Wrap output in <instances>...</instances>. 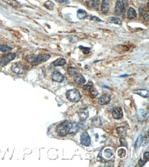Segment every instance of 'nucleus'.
Listing matches in <instances>:
<instances>
[{"label": "nucleus", "instance_id": "1", "mask_svg": "<svg viewBox=\"0 0 149 167\" xmlns=\"http://www.w3.org/2000/svg\"><path fill=\"white\" fill-rule=\"evenodd\" d=\"M66 98L68 100H70L71 102H78L80 98L81 95L79 93V92L77 89H72V90H69V91L66 92Z\"/></svg>", "mask_w": 149, "mask_h": 167}, {"label": "nucleus", "instance_id": "2", "mask_svg": "<svg viewBox=\"0 0 149 167\" xmlns=\"http://www.w3.org/2000/svg\"><path fill=\"white\" fill-rule=\"evenodd\" d=\"M66 122V132L68 134H74L79 131V124L75 122H69V121H65Z\"/></svg>", "mask_w": 149, "mask_h": 167}, {"label": "nucleus", "instance_id": "3", "mask_svg": "<svg viewBox=\"0 0 149 167\" xmlns=\"http://www.w3.org/2000/svg\"><path fill=\"white\" fill-rule=\"evenodd\" d=\"M49 58H50V55H47V54L40 55V56H36L34 61L32 63V65H39V64L48 60Z\"/></svg>", "mask_w": 149, "mask_h": 167}, {"label": "nucleus", "instance_id": "4", "mask_svg": "<svg viewBox=\"0 0 149 167\" xmlns=\"http://www.w3.org/2000/svg\"><path fill=\"white\" fill-rule=\"evenodd\" d=\"M80 142L85 146H89L91 145V138L87 132H82L80 136Z\"/></svg>", "mask_w": 149, "mask_h": 167}, {"label": "nucleus", "instance_id": "5", "mask_svg": "<svg viewBox=\"0 0 149 167\" xmlns=\"http://www.w3.org/2000/svg\"><path fill=\"white\" fill-rule=\"evenodd\" d=\"M125 9V3H124V0H118L116 3L115 6V14L116 15H121Z\"/></svg>", "mask_w": 149, "mask_h": 167}, {"label": "nucleus", "instance_id": "6", "mask_svg": "<svg viewBox=\"0 0 149 167\" xmlns=\"http://www.w3.org/2000/svg\"><path fill=\"white\" fill-rule=\"evenodd\" d=\"M57 132L59 136L61 137H65L68 133L66 132V122L64 121L63 123H61L58 127H57Z\"/></svg>", "mask_w": 149, "mask_h": 167}, {"label": "nucleus", "instance_id": "7", "mask_svg": "<svg viewBox=\"0 0 149 167\" xmlns=\"http://www.w3.org/2000/svg\"><path fill=\"white\" fill-rule=\"evenodd\" d=\"M16 57V54L15 53H10V54H7V55H5L2 58H1V64L3 65H6V64H8L10 61L13 60Z\"/></svg>", "mask_w": 149, "mask_h": 167}, {"label": "nucleus", "instance_id": "8", "mask_svg": "<svg viewBox=\"0 0 149 167\" xmlns=\"http://www.w3.org/2000/svg\"><path fill=\"white\" fill-rule=\"evenodd\" d=\"M110 100H111V97H110V95H108V94H104V95H102L100 98H98V105H104L108 104V103L110 102Z\"/></svg>", "mask_w": 149, "mask_h": 167}, {"label": "nucleus", "instance_id": "9", "mask_svg": "<svg viewBox=\"0 0 149 167\" xmlns=\"http://www.w3.org/2000/svg\"><path fill=\"white\" fill-rule=\"evenodd\" d=\"M113 118L115 119H120L123 117V112H122V109L120 107H117L113 111Z\"/></svg>", "mask_w": 149, "mask_h": 167}, {"label": "nucleus", "instance_id": "10", "mask_svg": "<svg viewBox=\"0 0 149 167\" xmlns=\"http://www.w3.org/2000/svg\"><path fill=\"white\" fill-rule=\"evenodd\" d=\"M11 71L16 74H22L24 72V66L20 64H14L11 67Z\"/></svg>", "mask_w": 149, "mask_h": 167}, {"label": "nucleus", "instance_id": "11", "mask_svg": "<svg viewBox=\"0 0 149 167\" xmlns=\"http://www.w3.org/2000/svg\"><path fill=\"white\" fill-rule=\"evenodd\" d=\"M52 79H53V81L60 83V82H62L64 80V76L58 71H54L52 75Z\"/></svg>", "mask_w": 149, "mask_h": 167}, {"label": "nucleus", "instance_id": "12", "mask_svg": "<svg viewBox=\"0 0 149 167\" xmlns=\"http://www.w3.org/2000/svg\"><path fill=\"white\" fill-rule=\"evenodd\" d=\"M110 9V0H103L101 4V11L104 14H106Z\"/></svg>", "mask_w": 149, "mask_h": 167}, {"label": "nucleus", "instance_id": "13", "mask_svg": "<svg viewBox=\"0 0 149 167\" xmlns=\"http://www.w3.org/2000/svg\"><path fill=\"white\" fill-rule=\"evenodd\" d=\"M73 80H74V82H75L77 84H79V85L84 84L85 83V79L84 77L81 74H78V73L76 75H74Z\"/></svg>", "mask_w": 149, "mask_h": 167}, {"label": "nucleus", "instance_id": "14", "mask_svg": "<svg viewBox=\"0 0 149 167\" xmlns=\"http://www.w3.org/2000/svg\"><path fill=\"white\" fill-rule=\"evenodd\" d=\"M148 117V113L145 110H139L138 111V119L139 121H145Z\"/></svg>", "mask_w": 149, "mask_h": 167}, {"label": "nucleus", "instance_id": "15", "mask_svg": "<svg viewBox=\"0 0 149 167\" xmlns=\"http://www.w3.org/2000/svg\"><path fill=\"white\" fill-rule=\"evenodd\" d=\"M79 117L80 120H82V121L86 120L88 119V117H89V111L86 109L79 111Z\"/></svg>", "mask_w": 149, "mask_h": 167}, {"label": "nucleus", "instance_id": "16", "mask_svg": "<svg viewBox=\"0 0 149 167\" xmlns=\"http://www.w3.org/2000/svg\"><path fill=\"white\" fill-rule=\"evenodd\" d=\"M133 92H134L135 94L140 95V97H142V98H148V95H149L148 91H147V90H146V89L135 90V91H134Z\"/></svg>", "mask_w": 149, "mask_h": 167}, {"label": "nucleus", "instance_id": "17", "mask_svg": "<svg viewBox=\"0 0 149 167\" xmlns=\"http://www.w3.org/2000/svg\"><path fill=\"white\" fill-rule=\"evenodd\" d=\"M137 17V13H136V10L133 8H129L127 10V18L129 19H133Z\"/></svg>", "mask_w": 149, "mask_h": 167}, {"label": "nucleus", "instance_id": "18", "mask_svg": "<svg viewBox=\"0 0 149 167\" xmlns=\"http://www.w3.org/2000/svg\"><path fill=\"white\" fill-rule=\"evenodd\" d=\"M103 156L106 158H112L114 156V152H113V151H112L111 149H109V148H106V149H105L104 150V151H103Z\"/></svg>", "mask_w": 149, "mask_h": 167}, {"label": "nucleus", "instance_id": "19", "mask_svg": "<svg viewBox=\"0 0 149 167\" xmlns=\"http://www.w3.org/2000/svg\"><path fill=\"white\" fill-rule=\"evenodd\" d=\"M3 1L14 8H17L20 5V4L17 1V0H3Z\"/></svg>", "mask_w": 149, "mask_h": 167}, {"label": "nucleus", "instance_id": "20", "mask_svg": "<svg viewBox=\"0 0 149 167\" xmlns=\"http://www.w3.org/2000/svg\"><path fill=\"white\" fill-rule=\"evenodd\" d=\"M66 63V59L58 58V59H57V60H55L53 62V65H55V66H62V65H65Z\"/></svg>", "mask_w": 149, "mask_h": 167}, {"label": "nucleus", "instance_id": "21", "mask_svg": "<svg viewBox=\"0 0 149 167\" xmlns=\"http://www.w3.org/2000/svg\"><path fill=\"white\" fill-rule=\"evenodd\" d=\"M143 138H144V137H143L142 135H140V136L138 137L137 140H136V142H135V144H134V148H135V149L139 148V147L142 145Z\"/></svg>", "mask_w": 149, "mask_h": 167}, {"label": "nucleus", "instance_id": "22", "mask_svg": "<svg viewBox=\"0 0 149 167\" xmlns=\"http://www.w3.org/2000/svg\"><path fill=\"white\" fill-rule=\"evenodd\" d=\"M77 16L79 19H84L85 18H86V16H87V13H86V11H85L84 10H79Z\"/></svg>", "mask_w": 149, "mask_h": 167}, {"label": "nucleus", "instance_id": "23", "mask_svg": "<svg viewBox=\"0 0 149 167\" xmlns=\"http://www.w3.org/2000/svg\"><path fill=\"white\" fill-rule=\"evenodd\" d=\"M108 22L112 23V24H121V20L118 18H114V17H112L108 18Z\"/></svg>", "mask_w": 149, "mask_h": 167}, {"label": "nucleus", "instance_id": "24", "mask_svg": "<svg viewBox=\"0 0 149 167\" xmlns=\"http://www.w3.org/2000/svg\"><path fill=\"white\" fill-rule=\"evenodd\" d=\"M118 155H119V157L121 158H125V157L127 156V151H126V149H124V148L119 149V151H118Z\"/></svg>", "mask_w": 149, "mask_h": 167}, {"label": "nucleus", "instance_id": "25", "mask_svg": "<svg viewBox=\"0 0 149 167\" xmlns=\"http://www.w3.org/2000/svg\"><path fill=\"white\" fill-rule=\"evenodd\" d=\"M67 72L69 75L71 76H74V75H76L78 73V70L76 68H73V67H69L67 69Z\"/></svg>", "mask_w": 149, "mask_h": 167}, {"label": "nucleus", "instance_id": "26", "mask_svg": "<svg viewBox=\"0 0 149 167\" xmlns=\"http://www.w3.org/2000/svg\"><path fill=\"white\" fill-rule=\"evenodd\" d=\"M45 6L49 10H53L54 9V4L52 1H49V0L45 3Z\"/></svg>", "mask_w": 149, "mask_h": 167}, {"label": "nucleus", "instance_id": "27", "mask_svg": "<svg viewBox=\"0 0 149 167\" xmlns=\"http://www.w3.org/2000/svg\"><path fill=\"white\" fill-rule=\"evenodd\" d=\"M117 132L118 134L121 135V136H124L126 134V129H125V127H123V126H120V127H118L117 128Z\"/></svg>", "mask_w": 149, "mask_h": 167}, {"label": "nucleus", "instance_id": "28", "mask_svg": "<svg viewBox=\"0 0 149 167\" xmlns=\"http://www.w3.org/2000/svg\"><path fill=\"white\" fill-rule=\"evenodd\" d=\"M89 92H90V96L92 97V98H95V97H97V95H98V92H97V90L93 86V87H91V89L89 90Z\"/></svg>", "mask_w": 149, "mask_h": 167}, {"label": "nucleus", "instance_id": "29", "mask_svg": "<svg viewBox=\"0 0 149 167\" xmlns=\"http://www.w3.org/2000/svg\"><path fill=\"white\" fill-rule=\"evenodd\" d=\"M11 47H9L8 45H1L0 46V50L2 51V52H7V51H9V50H11Z\"/></svg>", "mask_w": 149, "mask_h": 167}, {"label": "nucleus", "instance_id": "30", "mask_svg": "<svg viewBox=\"0 0 149 167\" xmlns=\"http://www.w3.org/2000/svg\"><path fill=\"white\" fill-rule=\"evenodd\" d=\"M140 13H141V16H143L146 20H148V13H147V11H146L144 9H140Z\"/></svg>", "mask_w": 149, "mask_h": 167}, {"label": "nucleus", "instance_id": "31", "mask_svg": "<svg viewBox=\"0 0 149 167\" xmlns=\"http://www.w3.org/2000/svg\"><path fill=\"white\" fill-rule=\"evenodd\" d=\"M35 57H36V55H29V56H27L26 57V61L27 62H29V63H32L33 61H34V59H35Z\"/></svg>", "mask_w": 149, "mask_h": 167}, {"label": "nucleus", "instance_id": "32", "mask_svg": "<svg viewBox=\"0 0 149 167\" xmlns=\"http://www.w3.org/2000/svg\"><path fill=\"white\" fill-rule=\"evenodd\" d=\"M91 87H93V84H92V83L90 82V83H88L86 85H85V86L83 87V89L85 90V91H89V90L91 89Z\"/></svg>", "mask_w": 149, "mask_h": 167}, {"label": "nucleus", "instance_id": "33", "mask_svg": "<svg viewBox=\"0 0 149 167\" xmlns=\"http://www.w3.org/2000/svg\"><path fill=\"white\" fill-rule=\"evenodd\" d=\"M92 3H93V5L95 8H97L99 5V3H100V1H99V0H92Z\"/></svg>", "mask_w": 149, "mask_h": 167}, {"label": "nucleus", "instance_id": "34", "mask_svg": "<svg viewBox=\"0 0 149 167\" xmlns=\"http://www.w3.org/2000/svg\"><path fill=\"white\" fill-rule=\"evenodd\" d=\"M144 159H145L146 161H147V160L149 159V152H148V151H146V152L144 153Z\"/></svg>", "mask_w": 149, "mask_h": 167}, {"label": "nucleus", "instance_id": "35", "mask_svg": "<svg viewBox=\"0 0 149 167\" xmlns=\"http://www.w3.org/2000/svg\"><path fill=\"white\" fill-rule=\"evenodd\" d=\"M146 162V161L145 159H140V161H139V165H140V166H142V165L145 164Z\"/></svg>", "mask_w": 149, "mask_h": 167}, {"label": "nucleus", "instance_id": "36", "mask_svg": "<svg viewBox=\"0 0 149 167\" xmlns=\"http://www.w3.org/2000/svg\"><path fill=\"white\" fill-rule=\"evenodd\" d=\"M89 18L91 19V20H96L97 22H99V21H101L100 19H99V18H95V17H89Z\"/></svg>", "mask_w": 149, "mask_h": 167}, {"label": "nucleus", "instance_id": "37", "mask_svg": "<svg viewBox=\"0 0 149 167\" xmlns=\"http://www.w3.org/2000/svg\"><path fill=\"white\" fill-rule=\"evenodd\" d=\"M80 49L84 50V52H85V53H86V52H89V48H87V49H86V50H85V48H84V47L80 46Z\"/></svg>", "mask_w": 149, "mask_h": 167}, {"label": "nucleus", "instance_id": "38", "mask_svg": "<svg viewBox=\"0 0 149 167\" xmlns=\"http://www.w3.org/2000/svg\"><path fill=\"white\" fill-rule=\"evenodd\" d=\"M58 2H59V3H66V2H68L69 0H57Z\"/></svg>", "mask_w": 149, "mask_h": 167}]
</instances>
